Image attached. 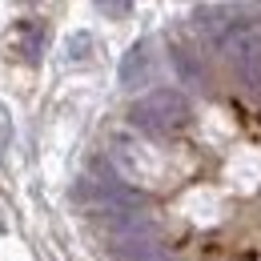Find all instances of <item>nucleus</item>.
<instances>
[{"label": "nucleus", "mask_w": 261, "mask_h": 261, "mask_svg": "<svg viewBox=\"0 0 261 261\" xmlns=\"http://www.w3.org/2000/svg\"><path fill=\"white\" fill-rule=\"evenodd\" d=\"M221 53L241 65H261V24H241L221 40Z\"/></svg>", "instance_id": "f03ea898"}, {"label": "nucleus", "mask_w": 261, "mask_h": 261, "mask_svg": "<svg viewBox=\"0 0 261 261\" xmlns=\"http://www.w3.org/2000/svg\"><path fill=\"white\" fill-rule=\"evenodd\" d=\"M89 44H93V36H72V40H68V57H72V61H76V57H85V48H89Z\"/></svg>", "instance_id": "423d86ee"}, {"label": "nucleus", "mask_w": 261, "mask_h": 261, "mask_svg": "<svg viewBox=\"0 0 261 261\" xmlns=\"http://www.w3.org/2000/svg\"><path fill=\"white\" fill-rule=\"evenodd\" d=\"M145 72H149V44H145V40H137L129 53H125V61H121V85H125V89L141 85V81H145Z\"/></svg>", "instance_id": "7ed1b4c3"}, {"label": "nucleus", "mask_w": 261, "mask_h": 261, "mask_svg": "<svg viewBox=\"0 0 261 261\" xmlns=\"http://www.w3.org/2000/svg\"><path fill=\"white\" fill-rule=\"evenodd\" d=\"M169 61H173V68H177V72H181L189 85H197V81H201V68L193 65V57H189L185 48H173V57H169Z\"/></svg>", "instance_id": "39448f33"}, {"label": "nucleus", "mask_w": 261, "mask_h": 261, "mask_svg": "<svg viewBox=\"0 0 261 261\" xmlns=\"http://www.w3.org/2000/svg\"><path fill=\"white\" fill-rule=\"evenodd\" d=\"M225 16H233V8L229 4H201V8H193V20H197V29L201 33H225Z\"/></svg>", "instance_id": "20e7f679"}, {"label": "nucleus", "mask_w": 261, "mask_h": 261, "mask_svg": "<svg viewBox=\"0 0 261 261\" xmlns=\"http://www.w3.org/2000/svg\"><path fill=\"white\" fill-rule=\"evenodd\" d=\"M100 12H109V16H125L129 4H100Z\"/></svg>", "instance_id": "0eeeda50"}, {"label": "nucleus", "mask_w": 261, "mask_h": 261, "mask_svg": "<svg viewBox=\"0 0 261 261\" xmlns=\"http://www.w3.org/2000/svg\"><path fill=\"white\" fill-rule=\"evenodd\" d=\"M133 125L145 133H157V137H169V133L185 129L189 125V117H193V109H189V100L181 97L177 89H153V93H145V97L133 105Z\"/></svg>", "instance_id": "f257e3e1"}]
</instances>
